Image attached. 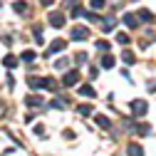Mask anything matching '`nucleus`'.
Returning a JSON list of instances; mask_svg holds the SVG:
<instances>
[{
  "instance_id": "nucleus-1",
  "label": "nucleus",
  "mask_w": 156,
  "mask_h": 156,
  "mask_svg": "<svg viewBox=\"0 0 156 156\" xmlns=\"http://www.w3.org/2000/svg\"><path fill=\"white\" fill-rule=\"evenodd\" d=\"M129 109H131V114H134V116H144V114H146V109H149V104H146L144 99H134V102L129 104Z\"/></svg>"
},
{
  "instance_id": "nucleus-2",
  "label": "nucleus",
  "mask_w": 156,
  "mask_h": 156,
  "mask_svg": "<svg viewBox=\"0 0 156 156\" xmlns=\"http://www.w3.org/2000/svg\"><path fill=\"white\" fill-rule=\"evenodd\" d=\"M87 37H89V30H87L84 25H77V27H72V40L82 42V40H87Z\"/></svg>"
},
{
  "instance_id": "nucleus-3",
  "label": "nucleus",
  "mask_w": 156,
  "mask_h": 156,
  "mask_svg": "<svg viewBox=\"0 0 156 156\" xmlns=\"http://www.w3.org/2000/svg\"><path fill=\"white\" fill-rule=\"evenodd\" d=\"M62 84H65V87H74V84H80V72H77V69L67 72V74H65V80H62Z\"/></svg>"
},
{
  "instance_id": "nucleus-4",
  "label": "nucleus",
  "mask_w": 156,
  "mask_h": 156,
  "mask_svg": "<svg viewBox=\"0 0 156 156\" xmlns=\"http://www.w3.org/2000/svg\"><path fill=\"white\" fill-rule=\"evenodd\" d=\"M47 17H50V25L52 27H65V15L62 12H50Z\"/></svg>"
},
{
  "instance_id": "nucleus-5",
  "label": "nucleus",
  "mask_w": 156,
  "mask_h": 156,
  "mask_svg": "<svg viewBox=\"0 0 156 156\" xmlns=\"http://www.w3.org/2000/svg\"><path fill=\"white\" fill-rule=\"evenodd\" d=\"M65 45H67L65 40H55V42H52V45L47 47V57H52L55 52H62V50H65Z\"/></svg>"
},
{
  "instance_id": "nucleus-6",
  "label": "nucleus",
  "mask_w": 156,
  "mask_h": 156,
  "mask_svg": "<svg viewBox=\"0 0 156 156\" xmlns=\"http://www.w3.org/2000/svg\"><path fill=\"white\" fill-rule=\"evenodd\" d=\"M136 17H139L141 23H151V20H154V15H151V10H146V8H141L139 12H136Z\"/></svg>"
},
{
  "instance_id": "nucleus-7",
  "label": "nucleus",
  "mask_w": 156,
  "mask_h": 156,
  "mask_svg": "<svg viewBox=\"0 0 156 156\" xmlns=\"http://www.w3.org/2000/svg\"><path fill=\"white\" fill-rule=\"evenodd\" d=\"M124 25H126V27H136V25H139V17L131 15V12H126V15H124Z\"/></svg>"
},
{
  "instance_id": "nucleus-8",
  "label": "nucleus",
  "mask_w": 156,
  "mask_h": 156,
  "mask_svg": "<svg viewBox=\"0 0 156 156\" xmlns=\"http://www.w3.org/2000/svg\"><path fill=\"white\" fill-rule=\"evenodd\" d=\"M129 156H144V149L139 144H129Z\"/></svg>"
},
{
  "instance_id": "nucleus-9",
  "label": "nucleus",
  "mask_w": 156,
  "mask_h": 156,
  "mask_svg": "<svg viewBox=\"0 0 156 156\" xmlns=\"http://www.w3.org/2000/svg\"><path fill=\"white\" fill-rule=\"evenodd\" d=\"M112 27H116V20H114V17H107V20H102V30H104V32H109Z\"/></svg>"
},
{
  "instance_id": "nucleus-10",
  "label": "nucleus",
  "mask_w": 156,
  "mask_h": 156,
  "mask_svg": "<svg viewBox=\"0 0 156 156\" xmlns=\"http://www.w3.org/2000/svg\"><path fill=\"white\" fill-rule=\"evenodd\" d=\"M97 124H99L102 129H109V126H112V122L107 119V116H104V114H99V116H97Z\"/></svg>"
},
{
  "instance_id": "nucleus-11",
  "label": "nucleus",
  "mask_w": 156,
  "mask_h": 156,
  "mask_svg": "<svg viewBox=\"0 0 156 156\" xmlns=\"http://www.w3.org/2000/svg\"><path fill=\"white\" fill-rule=\"evenodd\" d=\"M3 65H5V67H17V57H15V55H8L5 60H3Z\"/></svg>"
},
{
  "instance_id": "nucleus-12",
  "label": "nucleus",
  "mask_w": 156,
  "mask_h": 156,
  "mask_svg": "<svg viewBox=\"0 0 156 156\" xmlns=\"http://www.w3.org/2000/svg\"><path fill=\"white\" fill-rule=\"evenodd\" d=\"M12 10H15V12H20V15H25V12H27V3H15Z\"/></svg>"
},
{
  "instance_id": "nucleus-13",
  "label": "nucleus",
  "mask_w": 156,
  "mask_h": 156,
  "mask_svg": "<svg viewBox=\"0 0 156 156\" xmlns=\"http://www.w3.org/2000/svg\"><path fill=\"white\" fill-rule=\"evenodd\" d=\"M42 104V97H27V107H40Z\"/></svg>"
},
{
  "instance_id": "nucleus-14",
  "label": "nucleus",
  "mask_w": 156,
  "mask_h": 156,
  "mask_svg": "<svg viewBox=\"0 0 156 156\" xmlns=\"http://www.w3.org/2000/svg\"><path fill=\"white\" fill-rule=\"evenodd\" d=\"M80 94H82V97H94V89H92L89 84H84V87H80Z\"/></svg>"
},
{
  "instance_id": "nucleus-15",
  "label": "nucleus",
  "mask_w": 156,
  "mask_h": 156,
  "mask_svg": "<svg viewBox=\"0 0 156 156\" xmlns=\"http://www.w3.org/2000/svg\"><path fill=\"white\" fill-rule=\"evenodd\" d=\"M35 57H37V55H35V50H25V52H23V60H25V62H32Z\"/></svg>"
},
{
  "instance_id": "nucleus-16",
  "label": "nucleus",
  "mask_w": 156,
  "mask_h": 156,
  "mask_svg": "<svg viewBox=\"0 0 156 156\" xmlns=\"http://www.w3.org/2000/svg\"><path fill=\"white\" fill-rule=\"evenodd\" d=\"M102 67H104V69H109V67H114V57H112V55H107L104 60H102Z\"/></svg>"
},
{
  "instance_id": "nucleus-17",
  "label": "nucleus",
  "mask_w": 156,
  "mask_h": 156,
  "mask_svg": "<svg viewBox=\"0 0 156 156\" xmlns=\"http://www.w3.org/2000/svg\"><path fill=\"white\" fill-rule=\"evenodd\" d=\"M136 131H139L141 136H146V134H151V126H149V124H139V126H136Z\"/></svg>"
},
{
  "instance_id": "nucleus-18",
  "label": "nucleus",
  "mask_w": 156,
  "mask_h": 156,
  "mask_svg": "<svg viewBox=\"0 0 156 156\" xmlns=\"http://www.w3.org/2000/svg\"><path fill=\"white\" fill-rule=\"evenodd\" d=\"M122 60H124L126 65H134V52H129V50H126V52L122 55Z\"/></svg>"
},
{
  "instance_id": "nucleus-19",
  "label": "nucleus",
  "mask_w": 156,
  "mask_h": 156,
  "mask_svg": "<svg viewBox=\"0 0 156 156\" xmlns=\"http://www.w3.org/2000/svg\"><path fill=\"white\" fill-rule=\"evenodd\" d=\"M116 40H119L122 45H129V35L126 32H116Z\"/></svg>"
},
{
  "instance_id": "nucleus-20",
  "label": "nucleus",
  "mask_w": 156,
  "mask_h": 156,
  "mask_svg": "<svg viewBox=\"0 0 156 156\" xmlns=\"http://www.w3.org/2000/svg\"><path fill=\"white\" fill-rule=\"evenodd\" d=\"M67 65H69V60H67V57H62V60H57V62H55V67H57V69H65Z\"/></svg>"
},
{
  "instance_id": "nucleus-21",
  "label": "nucleus",
  "mask_w": 156,
  "mask_h": 156,
  "mask_svg": "<svg viewBox=\"0 0 156 156\" xmlns=\"http://www.w3.org/2000/svg\"><path fill=\"white\" fill-rule=\"evenodd\" d=\"M52 107H55V109H65V107H67V99H55Z\"/></svg>"
},
{
  "instance_id": "nucleus-22",
  "label": "nucleus",
  "mask_w": 156,
  "mask_h": 156,
  "mask_svg": "<svg viewBox=\"0 0 156 156\" xmlns=\"http://www.w3.org/2000/svg\"><path fill=\"white\" fill-rule=\"evenodd\" d=\"M77 112H80V114H84V116H87V114H92V107H89V104H82L80 109H77Z\"/></svg>"
},
{
  "instance_id": "nucleus-23",
  "label": "nucleus",
  "mask_w": 156,
  "mask_h": 156,
  "mask_svg": "<svg viewBox=\"0 0 156 156\" xmlns=\"http://www.w3.org/2000/svg\"><path fill=\"white\" fill-rule=\"evenodd\" d=\"M92 8L94 10H102L104 8V0H92Z\"/></svg>"
},
{
  "instance_id": "nucleus-24",
  "label": "nucleus",
  "mask_w": 156,
  "mask_h": 156,
  "mask_svg": "<svg viewBox=\"0 0 156 156\" xmlns=\"http://www.w3.org/2000/svg\"><path fill=\"white\" fill-rule=\"evenodd\" d=\"M97 50H109V42L107 40H99V42H97Z\"/></svg>"
},
{
  "instance_id": "nucleus-25",
  "label": "nucleus",
  "mask_w": 156,
  "mask_h": 156,
  "mask_svg": "<svg viewBox=\"0 0 156 156\" xmlns=\"http://www.w3.org/2000/svg\"><path fill=\"white\" fill-rule=\"evenodd\" d=\"M77 62H80V65H82V62H87V55H84V52H80V55H77Z\"/></svg>"
},
{
  "instance_id": "nucleus-26",
  "label": "nucleus",
  "mask_w": 156,
  "mask_h": 156,
  "mask_svg": "<svg viewBox=\"0 0 156 156\" xmlns=\"http://www.w3.org/2000/svg\"><path fill=\"white\" fill-rule=\"evenodd\" d=\"M97 74H99V69H97V67H89V77H92V80H94Z\"/></svg>"
},
{
  "instance_id": "nucleus-27",
  "label": "nucleus",
  "mask_w": 156,
  "mask_h": 156,
  "mask_svg": "<svg viewBox=\"0 0 156 156\" xmlns=\"http://www.w3.org/2000/svg\"><path fill=\"white\" fill-rule=\"evenodd\" d=\"M40 3H42V5H52V3H55V0H40Z\"/></svg>"
}]
</instances>
